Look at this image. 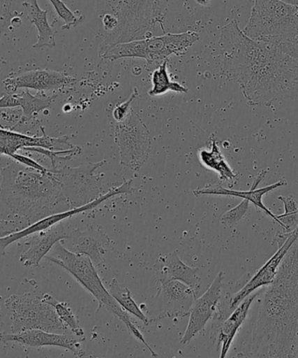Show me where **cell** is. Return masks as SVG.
I'll use <instances>...</instances> for the list:
<instances>
[{"mask_svg":"<svg viewBox=\"0 0 298 358\" xmlns=\"http://www.w3.org/2000/svg\"><path fill=\"white\" fill-rule=\"evenodd\" d=\"M281 1L285 2L289 5L297 6L298 8V0H281Z\"/></svg>","mask_w":298,"mask_h":358,"instance_id":"60d3db41","label":"cell"},{"mask_svg":"<svg viewBox=\"0 0 298 358\" xmlns=\"http://www.w3.org/2000/svg\"><path fill=\"white\" fill-rule=\"evenodd\" d=\"M159 315L152 321L164 318H182L189 315L194 301L197 299L196 292L192 287L179 280H170L162 283L158 292Z\"/></svg>","mask_w":298,"mask_h":358,"instance_id":"4fadbf2b","label":"cell"},{"mask_svg":"<svg viewBox=\"0 0 298 358\" xmlns=\"http://www.w3.org/2000/svg\"><path fill=\"white\" fill-rule=\"evenodd\" d=\"M23 151H29L37 152L50 158L52 163V168H58V164L62 162L71 161L75 156L81 154L82 148L75 147L70 149H64V150H50V149L43 148H26Z\"/></svg>","mask_w":298,"mask_h":358,"instance_id":"f1b7e54d","label":"cell"},{"mask_svg":"<svg viewBox=\"0 0 298 358\" xmlns=\"http://www.w3.org/2000/svg\"><path fill=\"white\" fill-rule=\"evenodd\" d=\"M54 97L50 99H40L33 96L29 90H25L22 93L13 92V106L15 107L22 108L23 110L24 118L27 123L34 120L40 113H43L50 106L53 102Z\"/></svg>","mask_w":298,"mask_h":358,"instance_id":"d4e9b609","label":"cell"},{"mask_svg":"<svg viewBox=\"0 0 298 358\" xmlns=\"http://www.w3.org/2000/svg\"><path fill=\"white\" fill-rule=\"evenodd\" d=\"M61 243L68 251L88 256L96 267H101L105 265L106 248L112 239L101 226L90 224L85 231L75 229L69 231Z\"/></svg>","mask_w":298,"mask_h":358,"instance_id":"7c38bea8","label":"cell"},{"mask_svg":"<svg viewBox=\"0 0 298 358\" xmlns=\"http://www.w3.org/2000/svg\"><path fill=\"white\" fill-rule=\"evenodd\" d=\"M211 148L210 150L207 149H202L199 152V158L200 162L207 169L213 170L219 176L220 182H234L237 178L238 175L234 173L231 166L225 159L223 152L218 147L216 138L214 134L211 136Z\"/></svg>","mask_w":298,"mask_h":358,"instance_id":"cb8c5ba5","label":"cell"},{"mask_svg":"<svg viewBox=\"0 0 298 358\" xmlns=\"http://www.w3.org/2000/svg\"><path fill=\"white\" fill-rule=\"evenodd\" d=\"M261 293L262 291L260 290L256 292V293H252L251 295H248L247 298L244 299V300L238 305V307L234 309L230 317L221 325L217 341V350H219L221 344L220 355L221 358L226 357L228 350H230L232 343H233L235 336H237L239 329H240L246 318H247L253 301H254L255 299L258 297Z\"/></svg>","mask_w":298,"mask_h":358,"instance_id":"7402d4cb","label":"cell"},{"mask_svg":"<svg viewBox=\"0 0 298 358\" xmlns=\"http://www.w3.org/2000/svg\"><path fill=\"white\" fill-rule=\"evenodd\" d=\"M0 196L13 215L29 226L50 215L72 210L61 183L50 169L44 173L18 162L1 169Z\"/></svg>","mask_w":298,"mask_h":358,"instance_id":"3957f363","label":"cell"},{"mask_svg":"<svg viewBox=\"0 0 298 358\" xmlns=\"http://www.w3.org/2000/svg\"><path fill=\"white\" fill-rule=\"evenodd\" d=\"M123 180L124 182L120 186L112 187V189L108 190V192L102 194L101 196L91 201V203L83 205L82 207L72 208V210L50 215V217L41 219V220L36 222V224L29 226V228L23 229V231L13 233V234L1 238V239H0V246H1L2 255L5 253V249L8 248L13 243L27 238V236L32 235L33 233L45 231V229L50 228L52 226L59 224V222H64L66 219L71 218L75 215L81 214L82 212L92 210L94 208L99 206L100 204H102L103 201L110 199V198L119 196V194L133 193L135 189L133 187V180H127L124 178V177Z\"/></svg>","mask_w":298,"mask_h":358,"instance_id":"8fae6325","label":"cell"},{"mask_svg":"<svg viewBox=\"0 0 298 358\" xmlns=\"http://www.w3.org/2000/svg\"><path fill=\"white\" fill-rule=\"evenodd\" d=\"M0 338L3 343L15 342L22 345L30 347L57 346L70 350L75 357H82L85 352L82 348V342L84 339L44 331L40 329H31L20 333H1Z\"/></svg>","mask_w":298,"mask_h":358,"instance_id":"ac0fdd59","label":"cell"},{"mask_svg":"<svg viewBox=\"0 0 298 358\" xmlns=\"http://www.w3.org/2000/svg\"><path fill=\"white\" fill-rule=\"evenodd\" d=\"M167 59L152 73L151 83L152 88L149 92V95L151 96L164 95L168 92L176 93H187L188 89L186 87L180 85L177 82H172L170 78L168 69Z\"/></svg>","mask_w":298,"mask_h":358,"instance_id":"484cf974","label":"cell"},{"mask_svg":"<svg viewBox=\"0 0 298 358\" xmlns=\"http://www.w3.org/2000/svg\"><path fill=\"white\" fill-rule=\"evenodd\" d=\"M68 135L59 138H52L45 134L43 136H29L15 131L0 129V151L1 155L9 156L16 154L19 150H23L26 148H43L50 150H64L61 145H68L69 148H75L68 142Z\"/></svg>","mask_w":298,"mask_h":358,"instance_id":"ffe728a7","label":"cell"},{"mask_svg":"<svg viewBox=\"0 0 298 358\" xmlns=\"http://www.w3.org/2000/svg\"><path fill=\"white\" fill-rule=\"evenodd\" d=\"M200 40L193 31L181 34H166L163 36L147 37L143 40L105 44L101 57L115 61L122 58L144 59L148 64L166 60L170 55H182Z\"/></svg>","mask_w":298,"mask_h":358,"instance_id":"5b68a950","label":"cell"},{"mask_svg":"<svg viewBox=\"0 0 298 358\" xmlns=\"http://www.w3.org/2000/svg\"><path fill=\"white\" fill-rule=\"evenodd\" d=\"M251 201L244 199L237 207L231 208V210L225 212L221 218V222L223 225L234 226L240 222L242 219L247 215Z\"/></svg>","mask_w":298,"mask_h":358,"instance_id":"d6a6232c","label":"cell"},{"mask_svg":"<svg viewBox=\"0 0 298 358\" xmlns=\"http://www.w3.org/2000/svg\"><path fill=\"white\" fill-rule=\"evenodd\" d=\"M195 1L200 6H207L210 4L212 0H195Z\"/></svg>","mask_w":298,"mask_h":358,"instance_id":"ab89813d","label":"cell"},{"mask_svg":"<svg viewBox=\"0 0 298 358\" xmlns=\"http://www.w3.org/2000/svg\"><path fill=\"white\" fill-rule=\"evenodd\" d=\"M22 6L27 9V20L38 29V41L33 48L36 50H51L57 46V31L47 22V10L40 9L37 0H26Z\"/></svg>","mask_w":298,"mask_h":358,"instance_id":"603a6c76","label":"cell"},{"mask_svg":"<svg viewBox=\"0 0 298 358\" xmlns=\"http://www.w3.org/2000/svg\"><path fill=\"white\" fill-rule=\"evenodd\" d=\"M298 31V8L281 0H255L244 32L254 40Z\"/></svg>","mask_w":298,"mask_h":358,"instance_id":"52a82bcc","label":"cell"},{"mask_svg":"<svg viewBox=\"0 0 298 358\" xmlns=\"http://www.w3.org/2000/svg\"><path fill=\"white\" fill-rule=\"evenodd\" d=\"M278 199L283 201L285 212L282 215H277V218L298 214V203L292 196H279Z\"/></svg>","mask_w":298,"mask_h":358,"instance_id":"d590c367","label":"cell"},{"mask_svg":"<svg viewBox=\"0 0 298 358\" xmlns=\"http://www.w3.org/2000/svg\"><path fill=\"white\" fill-rule=\"evenodd\" d=\"M298 238V226L289 231V236L283 244L278 245V250L271 258L260 268L244 287L232 297L230 301V310H234L244 299L254 293L259 288L269 286L273 282L284 257Z\"/></svg>","mask_w":298,"mask_h":358,"instance_id":"2e32d148","label":"cell"},{"mask_svg":"<svg viewBox=\"0 0 298 358\" xmlns=\"http://www.w3.org/2000/svg\"><path fill=\"white\" fill-rule=\"evenodd\" d=\"M115 141L121 166L140 171L150 154L151 137L147 124L133 108L124 120L117 122Z\"/></svg>","mask_w":298,"mask_h":358,"instance_id":"9c48e42d","label":"cell"},{"mask_svg":"<svg viewBox=\"0 0 298 358\" xmlns=\"http://www.w3.org/2000/svg\"><path fill=\"white\" fill-rule=\"evenodd\" d=\"M278 48L283 53L298 62V31L292 34H284L276 37H268L260 39Z\"/></svg>","mask_w":298,"mask_h":358,"instance_id":"f546056e","label":"cell"},{"mask_svg":"<svg viewBox=\"0 0 298 358\" xmlns=\"http://www.w3.org/2000/svg\"><path fill=\"white\" fill-rule=\"evenodd\" d=\"M119 25L112 43H127L147 34L163 17L161 0H124L116 11Z\"/></svg>","mask_w":298,"mask_h":358,"instance_id":"30bf717a","label":"cell"},{"mask_svg":"<svg viewBox=\"0 0 298 358\" xmlns=\"http://www.w3.org/2000/svg\"><path fill=\"white\" fill-rule=\"evenodd\" d=\"M50 1L53 5L57 15L64 22V25L61 27V30H69L71 27L79 25L80 23L84 20V16L75 15L61 0H50Z\"/></svg>","mask_w":298,"mask_h":358,"instance_id":"4dcf8cb0","label":"cell"},{"mask_svg":"<svg viewBox=\"0 0 298 358\" xmlns=\"http://www.w3.org/2000/svg\"><path fill=\"white\" fill-rule=\"evenodd\" d=\"M155 266V279L158 280L161 284L170 280H179L192 287L197 294L199 293L202 286V278L199 276V267L186 265L180 259L177 252L159 257Z\"/></svg>","mask_w":298,"mask_h":358,"instance_id":"44dd1931","label":"cell"},{"mask_svg":"<svg viewBox=\"0 0 298 358\" xmlns=\"http://www.w3.org/2000/svg\"><path fill=\"white\" fill-rule=\"evenodd\" d=\"M43 299L47 303L53 306L59 317L68 326V328H70L71 331L74 333L76 336L85 340V333L83 331L81 327H80L77 317H76L74 313H73L71 308L69 307L67 302L58 301L47 294H45Z\"/></svg>","mask_w":298,"mask_h":358,"instance_id":"83f0119b","label":"cell"},{"mask_svg":"<svg viewBox=\"0 0 298 358\" xmlns=\"http://www.w3.org/2000/svg\"><path fill=\"white\" fill-rule=\"evenodd\" d=\"M267 173H268V169L262 170V171L258 173V176L255 177L251 189L247 191L228 189H226V187L221 186V183H216L209 184V185L202 187V189L193 190V194H195L196 196H219L239 197L242 198V199H248L251 201V203L254 204L255 207L262 210L267 215H269V217H271L274 221L276 222L277 224L282 226L284 231H287L286 226L284 225L278 218H277L276 215L272 213V212L270 211L262 203V197L265 194L271 192L273 190L279 189V187L286 186V180H280L278 182L271 184V185L258 189L260 182L265 178Z\"/></svg>","mask_w":298,"mask_h":358,"instance_id":"9a60e30c","label":"cell"},{"mask_svg":"<svg viewBox=\"0 0 298 358\" xmlns=\"http://www.w3.org/2000/svg\"><path fill=\"white\" fill-rule=\"evenodd\" d=\"M138 95H140L138 90L136 87H135L133 90V92H131L130 96L128 97V99L124 101L123 103H117L115 108H114L112 116L117 122H120V121L124 120V118L127 117V115L129 114L131 110V103L137 99Z\"/></svg>","mask_w":298,"mask_h":358,"instance_id":"836d02e7","label":"cell"},{"mask_svg":"<svg viewBox=\"0 0 298 358\" xmlns=\"http://www.w3.org/2000/svg\"><path fill=\"white\" fill-rule=\"evenodd\" d=\"M221 74L241 86L249 106L298 96V62L266 41L246 36L237 20L223 27Z\"/></svg>","mask_w":298,"mask_h":358,"instance_id":"6da1fadb","label":"cell"},{"mask_svg":"<svg viewBox=\"0 0 298 358\" xmlns=\"http://www.w3.org/2000/svg\"><path fill=\"white\" fill-rule=\"evenodd\" d=\"M10 158H12L13 161H16L20 163V164L25 165L29 166V168H32L33 169L39 170V171L46 173L50 170V169H46L43 165H40V163L34 161V159H31L30 157H27V156L22 155L19 154H13L9 156Z\"/></svg>","mask_w":298,"mask_h":358,"instance_id":"8d00e7d4","label":"cell"},{"mask_svg":"<svg viewBox=\"0 0 298 358\" xmlns=\"http://www.w3.org/2000/svg\"><path fill=\"white\" fill-rule=\"evenodd\" d=\"M16 108L1 109V128L3 129L15 131L17 127L27 124L22 109H16Z\"/></svg>","mask_w":298,"mask_h":358,"instance_id":"1f68e13d","label":"cell"},{"mask_svg":"<svg viewBox=\"0 0 298 358\" xmlns=\"http://www.w3.org/2000/svg\"><path fill=\"white\" fill-rule=\"evenodd\" d=\"M11 317L12 333H20L31 329L65 334L68 326L59 317L53 306L43 301V297L26 293L13 294L5 301Z\"/></svg>","mask_w":298,"mask_h":358,"instance_id":"8992f818","label":"cell"},{"mask_svg":"<svg viewBox=\"0 0 298 358\" xmlns=\"http://www.w3.org/2000/svg\"><path fill=\"white\" fill-rule=\"evenodd\" d=\"M77 81L66 73L51 69H33L22 73L15 78H6L3 85L8 92H15L20 89L36 90H55L74 85Z\"/></svg>","mask_w":298,"mask_h":358,"instance_id":"e0dca14e","label":"cell"},{"mask_svg":"<svg viewBox=\"0 0 298 358\" xmlns=\"http://www.w3.org/2000/svg\"><path fill=\"white\" fill-rule=\"evenodd\" d=\"M13 0H0V30L2 36L11 25V20L15 16L11 13Z\"/></svg>","mask_w":298,"mask_h":358,"instance_id":"e575fe53","label":"cell"},{"mask_svg":"<svg viewBox=\"0 0 298 358\" xmlns=\"http://www.w3.org/2000/svg\"><path fill=\"white\" fill-rule=\"evenodd\" d=\"M297 326L298 238L263 294L248 356L292 357Z\"/></svg>","mask_w":298,"mask_h":358,"instance_id":"7a4b0ae2","label":"cell"},{"mask_svg":"<svg viewBox=\"0 0 298 358\" xmlns=\"http://www.w3.org/2000/svg\"><path fill=\"white\" fill-rule=\"evenodd\" d=\"M20 25H22V19L20 18V16H13L11 20V26L13 27H18Z\"/></svg>","mask_w":298,"mask_h":358,"instance_id":"f35d334b","label":"cell"},{"mask_svg":"<svg viewBox=\"0 0 298 358\" xmlns=\"http://www.w3.org/2000/svg\"><path fill=\"white\" fill-rule=\"evenodd\" d=\"M68 231H66L64 222L52 227L29 236V241L22 245L20 262L24 266H39L41 259L51 252L58 242L67 238Z\"/></svg>","mask_w":298,"mask_h":358,"instance_id":"d6986e66","label":"cell"},{"mask_svg":"<svg viewBox=\"0 0 298 358\" xmlns=\"http://www.w3.org/2000/svg\"><path fill=\"white\" fill-rule=\"evenodd\" d=\"M224 276V272L218 273L209 289L194 301L189 314L188 325L180 340V343H190L198 333L205 329L207 323L212 318L221 296Z\"/></svg>","mask_w":298,"mask_h":358,"instance_id":"5bb4252c","label":"cell"},{"mask_svg":"<svg viewBox=\"0 0 298 358\" xmlns=\"http://www.w3.org/2000/svg\"><path fill=\"white\" fill-rule=\"evenodd\" d=\"M103 27L107 32H113L119 25V19L117 15H105L103 19Z\"/></svg>","mask_w":298,"mask_h":358,"instance_id":"74e56055","label":"cell"},{"mask_svg":"<svg viewBox=\"0 0 298 358\" xmlns=\"http://www.w3.org/2000/svg\"><path fill=\"white\" fill-rule=\"evenodd\" d=\"M51 252L52 255L46 256L47 259L68 271L85 289L88 290L98 301L99 306L96 313L103 307H105L107 310H109L126 324L128 331L131 336L147 347L152 357H158V355L151 349L145 341L140 329L131 321L127 311L121 307L119 302L110 294V291L107 290L105 287L103 286V281L96 272L95 265L88 256L75 255V253L68 251L62 245L61 241L58 242L54 246Z\"/></svg>","mask_w":298,"mask_h":358,"instance_id":"277c9868","label":"cell"},{"mask_svg":"<svg viewBox=\"0 0 298 358\" xmlns=\"http://www.w3.org/2000/svg\"><path fill=\"white\" fill-rule=\"evenodd\" d=\"M106 159L95 163H87L75 168L64 166L52 168L54 175L60 180L72 208H79L91 203L103 194V173L96 175V169L106 163Z\"/></svg>","mask_w":298,"mask_h":358,"instance_id":"ba28073f","label":"cell"},{"mask_svg":"<svg viewBox=\"0 0 298 358\" xmlns=\"http://www.w3.org/2000/svg\"><path fill=\"white\" fill-rule=\"evenodd\" d=\"M110 293L124 310L131 313V315L136 316L140 321L144 322V325H148L150 320L147 318L143 311L141 310L140 306L133 300V294L126 286L121 284L119 280L114 279L110 284Z\"/></svg>","mask_w":298,"mask_h":358,"instance_id":"4316f807","label":"cell"}]
</instances>
